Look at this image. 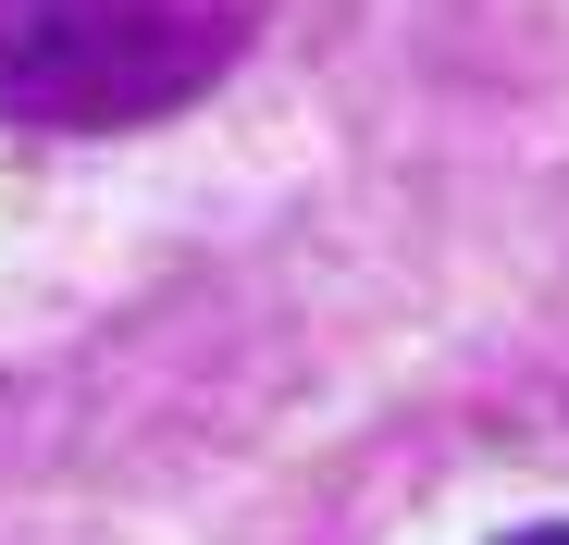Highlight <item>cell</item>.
Here are the masks:
<instances>
[{"mask_svg": "<svg viewBox=\"0 0 569 545\" xmlns=\"http://www.w3.org/2000/svg\"><path fill=\"white\" fill-rule=\"evenodd\" d=\"M260 0H0V112L50 137H124L211 100Z\"/></svg>", "mask_w": 569, "mask_h": 545, "instance_id": "1", "label": "cell"}, {"mask_svg": "<svg viewBox=\"0 0 569 545\" xmlns=\"http://www.w3.org/2000/svg\"><path fill=\"white\" fill-rule=\"evenodd\" d=\"M508 545H569V521H545V533H508Z\"/></svg>", "mask_w": 569, "mask_h": 545, "instance_id": "2", "label": "cell"}]
</instances>
